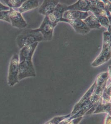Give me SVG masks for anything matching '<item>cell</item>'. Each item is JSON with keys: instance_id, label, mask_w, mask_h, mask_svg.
I'll use <instances>...</instances> for the list:
<instances>
[{"instance_id": "obj_3", "label": "cell", "mask_w": 111, "mask_h": 124, "mask_svg": "<svg viewBox=\"0 0 111 124\" xmlns=\"http://www.w3.org/2000/svg\"><path fill=\"white\" fill-rule=\"evenodd\" d=\"M19 64V55L15 54L11 58L9 65L7 82L10 86H15L19 82L18 78Z\"/></svg>"}, {"instance_id": "obj_9", "label": "cell", "mask_w": 111, "mask_h": 124, "mask_svg": "<svg viewBox=\"0 0 111 124\" xmlns=\"http://www.w3.org/2000/svg\"><path fill=\"white\" fill-rule=\"evenodd\" d=\"M38 43H35L31 45L26 46L20 49L19 55V62L23 61H32Z\"/></svg>"}, {"instance_id": "obj_6", "label": "cell", "mask_w": 111, "mask_h": 124, "mask_svg": "<svg viewBox=\"0 0 111 124\" xmlns=\"http://www.w3.org/2000/svg\"><path fill=\"white\" fill-rule=\"evenodd\" d=\"M9 18L12 26L17 28H26L27 23L24 19L22 14L14 9L10 8L9 12Z\"/></svg>"}, {"instance_id": "obj_5", "label": "cell", "mask_w": 111, "mask_h": 124, "mask_svg": "<svg viewBox=\"0 0 111 124\" xmlns=\"http://www.w3.org/2000/svg\"><path fill=\"white\" fill-rule=\"evenodd\" d=\"M35 76L36 72L32 60L19 62L18 76L19 81L26 78Z\"/></svg>"}, {"instance_id": "obj_11", "label": "cell", "mask_w": 111, "mask_h": 124, "mask_svg": "<svg viewBox=\"0 0 111 124\" xmlns=\"http://www.w3.org/2000/svg\"><path fill=\"white\" fill-rule=\"evenodd\" d=\"M91 6L90 0H79L74 4L67 6L66 11L88 12L90 11Z\"/></svg>"}, {"instance_id": "obj_1", "label": "cell", "mask_w": 111, "mask_h": 124, "mask_svg": "<svg viewBox=\"0 0 111 124\" xmlns=\"http://www.w3.org/2000/svg\"><path fill=\"white\" fill-rule=\"evenodd\" d=\"M111 33L106 31L103 33V42L101 52L92 63L93 67H97L102 65L111 58Z\"/></svg>"}, {"instance_id": "obj_4", "label": "cell", "mask_w": 111, "mask_h": 124, "mask_svg": "<svg viewBox=\"0 0 111 124\" xmlns=\"http://www.w3.org/2000/svg\"><path fill=\"white\" fill-rule=\"evenodd\" d=\"M57 24H52L49 21L47 16H45L44 20L42 22L41 26L37 29L32 30L34 32H39L41 33L44 39V41H50L52 40L53 37L54 29Z\"/></svg>"}, {"instance_id": "obj_8", "label": "cell", "mask_w": 111, "mask_h": 124, "mask_svg": "<svg viewBox=\"0 0 111 124\" xmlns=\"http://www.w3.org/2000/svg\"><path fill=\"white\" fill-rule=\"evenodd\" d=\"M60 22H63L68 23L74 29L76 32L82 34H85L90 31V30L82 20H70L63 18L60 20Z\"/></svg>"}, {"instance_id": "obj_14", "label": "cell", "mask_w": 111, "mask_h": 124, "mask_svg": "<svg viewBox=\"0 0 111 124\" xmlns=\"http://www.w3.org/2000/svg\"><path fill=\"white\" fill-rule=\"evenodd\" d=\"M83 21L90 30L100 29L101 27L97 17L94 14L89 16L85 19L83 20Z\"/></svg>"}, {"instance_id": "obj_2", "label": "cell", "mask_w": 111, "mask_h": 124, "mask_svg": "<svg viewBox=\"0 0 111 124\" xmlns=\"http://www.w3.org/2000/svg\"><path fill=\"white\" fill-rule=\"evenodd\" d=\"M44 41L42 34L39 32H34L32 30L23 31L16 38L17 46L20 49L26 46Z\"/></svg>"}, {"instance_id": "obj_15", "label": "cell", "mask_w": 111, "mask_h": 124, "mask_svg": "<svg viewBox=\"0 0 111 124\" xmlns=\"http://www.w3.org/2000/svg\"><path fill=\"white\" fill-rule=\"evenodd\" d=\"M25 0H3L7 6L12 8H18Z\"/></svg>"}, {"instance_id": "obj_10", "label": "cell", "mask_w": 111, "mask_h": 124, "mask_svg": "<svg viewBox=\"0 0 111 124\" xmlns=\"http://www.w3.org/2000/svg\"><path fill=\"white\" fill-rule=\"evenodd\" d=\"M59 3V0H44L38 9V13L44 16H48L53 11Z\"/></svg>"}, {"instance_id": "obj_16", "label": "cell", "mask_w": 111, "mask_h": 124, "mask_svg": "<svg viewBox=\"0 0 111 124\" xmlns=\"http://www.w3.org/2000/svg\"><path fill=\"white\" fill-rule=\"evenodd\" d=\"M98 19L100 25L103 27L108 28L111 26V22L110 21L107 16H96Z\"/></svg>"}, {"instance_id": "obj_18", "label": "cell", "mask_w": 111, "mask_h": 124, "mask_svg": "<svg viewBox=\"0 0 111 124\" xmlns=\"http://www.w3.org/2000/svg\"><path fill=\"white\" fill-rule=\"evenodd\" d=\"M10 10V8L7 6L3 4L2 3L0 2V11H9Z\"/></svg>"}, {"instance_id": "obj_13", "label": "cell", "mask_w": 111, "mask_h": 124, "mask_svg": "<svg viewBox=\"0 0 111 124\" xmlns=\"http://www.w3.org/2000/svg\"><path fill=\"white\" fill-rule=\"evenodd\" d=\"M39 4V2L37 0H27L23 3L21 6L19 8L17 11L20 13H23L30 10L37 8Z\"/></svg>"}, {"instance_id": "obj_12", "label": "cell", "mask_w": 111, "mask_h": 124, "mask_svg": "<svg viewBox=\"0 0 111 124\" xmlns=\"http://www.w3.org/2000/svg\"><path fill=\"white\" fill-rule=\"evenodd\" d=\"M89 16L88 12L66 11L63 13V18L70 20H84Z\"/></svg>"}, {"instance_id": "obj_7", "label": "cell", "mask_w": 111, "mask_h": 124, "mask_svg": "<svg viewBox=\"0 0 111 124\" xmlns=\"http://www.w3.org/2000/svg\"><path fill=\"white\" fill-rule=\"evenodd\" d=\"M67 7L66 5L59 3L53 11L47 16L49 21L52 24H57L63 18V13L66 11Z\"/></svg>"}, {"instance_id": "obj_17", "label": "cell", "mask_w": 111, "mask_h": 124, "mask_svg": "<svg viewBox=\"0 0 111 124\" xmlns=\"http://www.w3.org/2000/svg\"><path fill=\"white\" fill-rule=\"evenodd\" d=\"M9 11H0V20L5 21L10 23L9 18Z\"/></svg>"}]
</instances>
